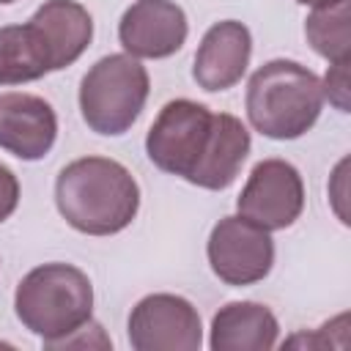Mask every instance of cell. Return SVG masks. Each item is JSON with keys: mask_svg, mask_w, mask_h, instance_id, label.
Here are the masks:
<instances>
[{"mask_svg": "<svg viewBox=\"0 0 351 351\" xmlns=\"http://www.w3.org/2000/svg\"><path fill=\"white\" fill-rule=\"evenodd\" d=\"M55 206L74 230L88 236H112L129 228L137 217L140 186L121 162L107 156H82L58 173Z\"/></svg>", "mask_w": 351, "mask_h": 351, "instance_id": "6da1fadb", "label": "cell"}, {"mask_svg": "<svg viewBox=\"0 0 351 351\" xmlns=\"http://www.w3.org/2000/svg\"><path fill=\"white\" fill-rule=\"evenodd\" d=\"M244 107L252 129L263 137L296 140L310 132L321 115V80L296 60H269L250 77Z\"/></svg>", "mask_w": 351, "mask_h": 351, "instance_id": "7a4b0ae2", "label": "cell"}, {"mask_svg": "<svg viewBox=\"0 0 351 351\" xmlns=\"http://www.w3.org/2000/svg\"><path fill=\"white\" fill-rule=\"evenodd\" d=\"M14 310L27 332L38 335L47 348H58L90 321L93 285L71 263H44L19 280Z\"/></svg>", "mask_w": 351, "mask_h": 351, "instance_id": "3957f363", "label": "cell"}, {"mask_svg": "<svg viewBox=\"0 0 351 351\" xmlns=\"http://www.w3.org/2000/svg\"><path fill=\"white\" fill-rule=\"evenodd\" d=\"M151 80L132 55H104L80 82V112L90 132L118 137L140 118Z\"/></svg>", "mask_w": 351, "mask_h": 351, "instance_id": "277c9868", "label": "cell"}, {"mask_svg": "<svg viewBox=\"0 0 351 351\" xmlns=\"http://www.w3.org/2000/svg\"><path fill=\"white\" fill-rule=\"evenodd\" d=\"M211 123H214V112L206 104L192 99L167 101L145 134L148 159L159 170L189 181L206 154Z\"/></svg>", "mask_w": 351, "mask_h": 351, "instance_id": "5b68a950", "label": "cell"}, {"mask_svg": "<svg viewBox=\"0 0 351 351\" xmlns=\"http://www.w3.org/2000/svg\"><path fill=\"white\" fill-rule=\"evenodd\" d=\"M126 335L134 351H197L203 346L195 304L176 293L143 296L129 313Z\"/></svg>", "mask_w": 351, "mask_h": 351, "instance_id": "8992f818", "label": "cell"}, {"mask_svg": "<svg viewBox=\"0 0 351 351\" xmlns=\"http://www.w3.org/2000/svg\"><path fill=\"white\" fill-rule=\"evenodd\" d=\"M206 255L211 271L225 285L261 282L274 266V241L269 230L258 228L244 217H222L208 236Z\"/></svg>", "mask_w": 351, "mask_h": 351, "instance_id": "52a82bcc", "label": "cell"}, {"mask_svg": "<svg viewBox=\"0 0 351 351\" xmlns=\"http://www.w3.org/2000/svg\"><path fill=\"white\" fill-rule=\"evenodd\" d=\"M304 208V184L299 170L285 159H263L252 167L239 200V217L263 230L291 228Z\"/></svg>", "mask_w": 351, "mask_h": 351, "instance_id": "ba28073f", "label": "cell"}, {"mask_svg": "<svg viewBox=\"0 0 351 351\" xmlns=\"http://www.w3.org/2000/svg\"><path fill=\"white\" fill-rule=\"evenodd\" d=\"M186 33V14L173 0H134L118 22L121 47L132 58H170L184 47Z\"/></svg>", "mask_w": 351, "mask_h": 351, "instance_id": "9c48e42d", "label": "cell"}, {"mask_svg": "<svg viewBox=\"0 0 351 351\" xmlns=\"http://www.w3.org/2000/svg\"><path fill=\"white\" fill-rule=\"evenodd\" d=\"M58 137V115L33 93H0V148L22 162L44 159Z\"/></svg>", "mask_w": 351, "mask_h": 351, "instance_id": "30bf717a", "label": "cell"}, {"mask_svg": "<svg viewBox=\"0 0 351 351\" xmlns=\"http://www.w3.org/2000/svg\"><path fill=\"white\" fill-rule=\"evenodd\" d=\"M250 58H252V36L247 25L236 19H225L206 30L195 52L192 77L208 93L228 90L236 82H241Z\"/></svg>", "mask_w": 351, "mask_h": 351, "instance_id": "8fae6325", "label": "cell"}, {"mask_svg": "<svg viewBox=\"0 0 351 351\" xmlns=\"http://www.w3.org/2000/svg\"><path fill=\"white\" fill-rule=\"evenodd\" d=\"M27 22L44 41L52 71L71 66L93 38V19L77 0H47Z\"/></svg>", "mask_w": 351, "mask_h": 351, "instance_id": "7c38bea8", "label": "cell"}, {"mask_svg": "<svg viewBox=\"0 0 351 351\" xmlns=\"http://www.w3.org/2000/svg\"><path fill=\"white\" fill-rule=\"evenodd\" d=\"M280 324L266 304L228 302L211 318L208 346L214 351H269L277 346Z\"/></svg>", "mask_w": 351, "mask_h": 351, "instance_id": "4fadbf2b", "label": "cell"}, {"mask_svg": "<svg viewBox=\"0 0 351 351\" xmlns=\"http://www.w3.org/2000/svg\"><path fill=\"white\" fill-rule=\"evenodd\" d=\"M250 145H252L250 132L236 115L214 112L206 154H203L195 176L189 178V184L203 186V189H214V192L228 189L239 176V170L250 154Z\"/></svg>", "mask_w": 351, "mask_h": 351, "instance_id": "5bb4252c", "label": "cell"}, {"mask_svg": "<svg viewBox=\"0 0 351 351\" xmlns=\"http://www.w3.org/2000/svg\"><path fill=\"white\" fill-rule=\"evenodd\" d=\"M49 55L30 22L0 27V85H22L49 74Z\"/></svg>", "mask_w": 351, "mask_h": 351, "instance_id": "9a60e30c", "label": "cell"}, {"mask_svg": "<svg viewBox=\"0 0 351 351\" xmlns=\"http://www.w3.org/2000/svg\"><path fill=\"white\" fill-rule=\"evenodd\" d=\"M304 36L310 47L329 63L351 60V33H348V0L313 8L304 22Z\"/></svg>", "mask_w": 351, "mask_h": 351, "instance_id": "2e32d148", "label": "cell"}, {"mask_svg": "<svg viewBox=\"0 0 351 351\" xmlns=\"http://www.w3.org/2000/svg\"><path fill=\"white\" fill-rule=\"evenodd\" d=\"M321 90L340 112H348V60L329 66V71L321 82Z\"/></svg>", "mask_w": 351, "mask_h": 351, "instance_id": "e0dca14e", "label": "cell"}, {"mask_svg": "<svg viewBox=\"0 0 351 351\" xmlns=\"http://www.w3.org/2000/svg\"><path fill=\"white\" fill-rule=\"evenodd\" d=\"M19 206V181L16 176L0 165V222H5Z\"/></svg>", "mask_w": 351, "mask_h": 351, "instance_id": "ac0fdd59", "label": "cell"}, {"mask_svg": "<svg viewBox=\"0 0 351 351\" xmlns=\"http://www.w3.org/2000/svg\"><path fill=\"white\" fill-rule=\"evenodd\" d=\"M302 5H310V8H318V5H329V3H337V0H296Z\"/></svg>", "mask_w": 351, "mask_h": 351, "instance_id": "d6986e66", "label": "cell"}, {"mask_svg": "<svg viewBox=\"0 0 351 351\" xmlns=\"http://www.w3.org/2000/svg\"><path fill=\"white\" fill-rule=\"evenodd\" d=\"M5 3H14V0H0V5H5Z\"/></svg>", "mask_w": 351, "mask_h": 351, "instance_id": "ffe728a7", "label": "cell"}]
</instances>
